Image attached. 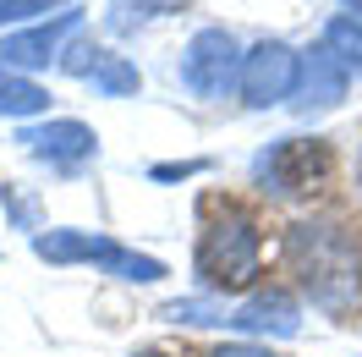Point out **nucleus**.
I'll use <instances>...</instances> for the list:
<instances>
[{
	"instance_id": "obj_24",
	"label": "nucleus",
	"mask_w": 362,
	"mask_h": 357,
	"mask_svg": "<svg viewBox=\"0 0 362 357\" xmlns=\"http://www.w3.org/2000/svg\"><path fill=\"white\" fill-rule=\"evenodd\" d=\"M132 357H165V352H132Z\"/></svg>"
},
{
	"instance_id": "obj_11",
	"label": "nucleus",
	"mask_w": 362,
	"mask_h": 357,
	"mask_svg": "<svg viewBox=\"0 0 362 357\" xmlns=\"http://www.w3.org/2000/svg\"><path fill=\"white\" fill-rule=\"evenodd\" d=\"M99 269H105V275H115V280H132V286H154V280H165V275H170V269H165V259L137 253V247H121V242H110V237H105Z\"/></svg>"
},
{
	"instance_id": "obj_17",
	"label": "nucleus",
	"mask_w": 362,
	"mask_h": 357,
	"mask_svg": "<svg viewBox=\"0 0 362 357\" xmlns=\"http://www.w3.org/2000/svg\"><path fill=\"white\" fill-rule=\"evenodd\" d=\"M105 55H110V50L88 45V39H71V45L61 50V61H55V67H61V72H71V77H93V67H99Z\"/></svg>"
},
{
	"instance_id": "obj_6",
	"label": "nucleus",
	"mask_w": 362,
	"mask_h": 357,
	"mask_svg": "<svg viewBox=\"0 0 362 357\" xmlns=\"http://www.w3.org/2000/svg\"><path fill=\"white\" fill-rule=\"evenodd\" d=\"M77 28H83V6H66V11H55L49 23H33V28H17V33H0V72H45L61 61V50L77 39Z\"/></svg>"
},
{
	"instance_id": "obj_5",
	"label": "nucleus",
	"mask_w": 362,
	"mask_h": 357,
	"mask_svg": "<svg viewBox=\"0 0 362 357\" xmlns=\"http://www.w3.org/2000/svg\"><path fill=\"white\" fill-rule=\"evenodd\" d=\"M296 72H302V55H296L286 39H258V45L242 55V83H236V94L247 99V110L291 105Z\"/></svg>"
},
{
	"instance_id": "obj_23",
	"label": "nucleus",
	"mask_w": 362,
	"mask_h": 357,
	"mask_svg": "<svg viewBox=\"0 0 362 357\" xmlns=\"http://www.w3.org/2000/svg\"><path fill=\"white\" fill-rule=\"evenodd\" d=\"M357 198H362V154H357Z\"/></svg>"
},
{
	"instance_id": "obj_14",
	"label": "nucleus",
	"mask_w": 362,
	"mask_h": 357,
	"mask_svg": "<svg viewBox=\"0 0 362 357\" xmlns=\"http://www.w3.org/2000/svg\"><path fill=\"white\" fill-rule=\"evenodd\" d=\"M324 50L346 67V77H362V23L357 17H335L324 28Z\"/></svg>"
},
{
	"instance_id": "obj_21",
	"label": "nucleus",
	"mask_w": 362,
	"mask_h": 357,
	"mask_svg": "<svg viewBox=\"0 0 362 357\" xmlns=\"http://www.w3.org/2000/svg\"><path fill=\"white\" fill-rule=\"evenodd\" d=\"M0 203H11V215H17L23 225H33V203H28V198H11V193H0Z\"/></svg>"
},
{
	"instance_id": "obj_13",
	"label": "nucleus",
	"mask_w": 362,
	"mask_h": 357,
	"mask_svg": "<svg viewBox=\"0 0 362 357\" xmlns=\"http://www.w3.org/2000/svg\"><path fill=\"white\" fill-rule=\"evenodd\" d=\"M159 319L165 324H226L230 308L204 291V297H170V302H159Z\"/></svg>"
},
{
	"instance_id": "obj_9",
	"label": "nucleus",
	"mask_w": 362,
	"mask_h": 357,
	"mask_svg": "<svg viewBox=\"0 0 362 357\" xmlns=\"http://www.w3.org/2000/svg\"><path fill=\"white\" fill-rule=\"evenodd\" d=\"M226 324H230V330H242V335L291 341V335H302V308H296L286 291H252L242 308H230Z\"/></svg>"
},
{
	"instance_id": "obj_2",
	"label": "nucleus",
	"mask_w": 362,
	"mask_h": 357,
	"mask_svg": "<svg viewBox=\"0 0 362 357\" xmlns=\"http://www.w3.org/2000/svg\"><path fill=\"white\" fill-rule=\"evenodd\" d=\"M264 275V225L242 203H209L204 231H198V280L209 297L220 291H252Z\"/></svg>"
},
{
	"instance_id": "obj_7",
	"label": "nucleus",
	"mask_w": 362,
	"mask_h": 357,
	"mask_svg": "<svg viewBox=\"0 0 362 357\" xmlns=\"http://www.w3.org/2000/svg\"><path fill=\"white\" fill-rule=\"evenodd\" d=\"M17 143H23L33 159L55 165V171H77V165H88V159L99 154L93 127L88 121H71V115H61V121H28L23 132H17Z\"/></svg>"
},
{
	"instance_id": "obj_12",
	"label": "nucleus",
	"mask_w": 362,
	"mask_h": 357,
	"mask_svg": "<svg viewBox=\"0 0 362 357\" xmlns=\"http://www.w3.org/2000/svg\"><path fill=\"white\" fill-rule=\"evenodd\" d=\"M45 110H49V89H39L33 77H17V72H0V115L6 121H33Z\"/></svg>"
},
{
	"instance_id": "obj_8",
	"label": "nucleus",
	"mask_w": 362,
	"mask_h": 357,
	"mask_svg": "<svg viewBox=\"0 0 362 357\" xmlns=\"http://www.w3.org/2000/svg\"><path fill=\"white\" fill-rule=\"evenodd\" d=\"M346 94H351L346 67H340L329 50H308V55H302V72H296L291 110H296V115H324V110H335Z\"/></svg>"
},
{
	"instance_id": "obj_4",
	"label": "nucleus",
	"mask_w": 362,
	"mask_h": 357,
	"mask_svg": "<svg viewBox=\"0 0 362 357\" xmlns=\"http://www.w3.org/2000/svg\"><path fill=\"white\" fill-rule=\"evenodd\" d=\"M242 55L247 50L236 45V33L198 28L187 39V50H181V89L192 94V99H226L242 83Z\"/></svg>"
},
{
	"instance_id": "obj_19",
	"label": "nucleus",
	"mask_w": 362,
	"mask_h": 357,
	"mask_svg": "<svg viewBox=\"0 0 362 357\" xmlns=\"http://www.w3.org/2000/svg\"><path fill=\"white\" fill-rule=\"evenodd\" d=\"M198 171H204V159H181V165H154L148 176L154 181H181V176H198Z\"/></svg>"
},
{
	"instance_id": "obj_16",
	"label": "nucleus",
	"mask_w": 362,
	"mask_h": 357,
	"mask_svg": "<svg viewBox=\"0 0 362 357\" xmlns=\"http://www.w3.org/2000/svg\"><path fill=\"white\" fill-rule=\"evenodd\" d=\"M187 0H110V28L115 33H132L137 23H154L165 11H181Z\"/></svg>"
},
{
	"instance_id": "obj_20",
	"label": "nucleus",
	"mask_w": 362,
	"mask_h": 357,
	"mask_svg": "<svg viewBox=\"0 0 362 357\" xmlns=\"http://www.w3.org/2000/svg\"><path fill=\"white\" fill-rule=\"evenodd\" d=\"M209 357H274L269 346H258V341H230V346H214Z\"/></svg>"
},
{
	"instance_id": "obj_22",
	"label": "nucleus",
	"mask_w": 362,
	"mask_h": 357,
	"mask_svg": "<svg viewBox=\"0 0 362 357\" xmlns=\"http://www.w3.org/2000/svg\"><path fill=\"white\" fill-rule=\"evenodd\" d=\"M346 11H351V17L362 23V0H346Z\"/></svg>"
},
{
	"instance_id": "obj_3",
	"label": "nucleus",
	"mask_w": 362,
	"mask_h": 357,
	"mask_svg": "<svg viewBox=\"0 0 362 357\" xmlns=\"http://www.w3.org/2000/svg\"><path fill=\"white\" fill-rule=\"evenodd\" d=\"M252 181L274 193V198H308L329 181V149L324 143H308V137H280L264 154L252 159Z\"/></svg>"
},
{
	"instance_id": "obj_18",
	"label": "nucleus",
	"mask_w": 362,
	"mask_h": 357,
	"mask_svg": "<svg viewBox=\"0 0 362 357\" xmlns=\"http://www.w3.org/2000/svg\"><path fill=\"white\" fill-rule=\"evenodd\" d=\"M49 0H0V23H23L33 11H45Z\"/></svg>"
},
{
	"instance_id": "obj_10",
	"label": "nucleus",
	"mask_w": 362,
	"mask_h": 357,
	"mask_svg": "<svg viewBox=\"0 0 362 357\" xmlns=\"http://www.w3.org/2000/svg\"><path fill=\"white\" fill-rule=\"evenodd\" d=\"M33 253L45 264H99L105 253V237L99 231H77V225H49V231H33Z\"/></svg>"
},
{
	"instance_id": "obj_1",
	"label": "nucleus",
	"mask_w": 362,
	"mask_h": 357,
	"mask_svg": "<svg viewBox=\"0 0 362 357\" xmlns=\"http://www.w3.org/2000/svg\"><path fill=\"white\" fill-rule=\"evenodd\" d=\"M286 264L318 313L346 319L362 308V242L351 225L324 220V215L296 220L286 231Z\"/></svg>"
},
{
	"instance_id": "obj_15",
	"label": "nucleus",
	"mask_w": 362,
	"mask_h": 357,
	"mask_svg": "<svg viewBox=\"0 0 362 357\" xmlns=\"http://www.w3.org/2000/svg\"><path fill=\"white\" fill-rule=\"evenodd\" d=\"M93 94H99V99H127V94H137L143 89V77H137V67L132 61H121V55H105V61H99V67H93Z\"/></svg>"
}]
</instances>
